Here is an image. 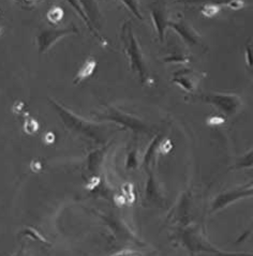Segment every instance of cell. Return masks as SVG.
Wrapping results in <instances>:
<instances>
[{"label": "cell", "instance_id": "obj_1", "mask_svg": "<svg viewBox=\"0 0 253 256\" xmlns=\"http://www.w3.org/2000/svg\"><path fill=\"white\" fill-rule=\"evenodd\" d=\"M180 240L182 244L194 254H207L212 256H230V252L221 251L216 248L198 225L188 224L180 232Z\"/></svg>", "mask_w": 253, "mask_h": 256}, {"label": "cell", "instance_id": "obj_2", "mask_svg": "<svg viewBox=\"0 0 253 256\" xmlns=\"http://www.w3.org/2000/svg\"><path fill=\"white\" fill-rule=\"evenodd\" d=\"M198 99L205 104L212 105L226 117H233L242 108V98L236 94L210 92L198 96Z\"/></svg>", "mask_w": 253, "mask_h": 256}, {"label": "cell", "instance_id": "obj_3", "mask_svg": "<svg viewBox=\"0 0 253 256\" xmlns=\"http://www.w3.org/2000/svg\"><path fill=\"white\" fill-rule=\"evenodd\" d=\"M253 196V188L252 182L242 186L234 188L224 192H221L218 195H216L214 200L210 202V214H214L221 210L228 208V206L233 205L234 202L242 200L244 198H249Z\"/></svg>", "mask_w": 253, "mask_h": 256}, {"label": "cell", "instance_id": "obj_4", "mask_svg": "<svg viewBox=\"0 0 253 256\" xmlns=\"http://www.w3.org/2000/svg\"><path fill=\"white\" fill-rule=\"evenodd\" d=\"M126 50H128V54L131 59V66L133 68V70H136L138 74L140 75V78L143 80H147L148 78V73L146 66L143 59V55L140 52L138 44L136 40V36H133L131 28H128V34H126Z\"/></svg>", "mask_w": 253, "mask_h": 256}, {"label": "cell", "instance_id": "obj_5", "mask_svg": "<svg viewBox=\"0 0 253 256\" xmlns=\"http://www.w3.org/2000/svg\"><path fill=\"white\" fill-rule=\"evenodd\" d=\"M168 26L172 27L186 42L192 46H200L202 45V38L196 32L194 28H192L184 20H170Z\"/></svg>", "mask_w": 253, "mask_h": 256}, {"label": "cell", "instance_id": "obj_6", "mask_svg": "<svg viewBox=\"0 0 253 256\" xmlns=\"http://www.w3.org/2000/svg\"><path fill=\"white\" fill-rule=\"evenodd\" d=\"M202 74L191 69H182L176 72L173 76V82L180 86L184 92H193L196 90L198 82Z\"/></svg>", "mask_w": 253, "mask_h": 256}, {"label": "cell", "instance_id": "obj_7", "mask_svg": "<svg viewBox=\"0 0 253 256\" xmlns=\"http://www.w3.org/2000/svg\"><path fill=\"white\" fill-rule=\"evenodd\" d=\"M152 15L154 22L156 30H157V34L159 36V39L161 42L164 41V34L166 29L170 24L168 20V14L166 6H163L160 4H157L152 6Z\"/></svg>", "mask_w": 253, "mask_h": 256}, {"label": "cell", "instance_id": "obj_8", "mask_svg": "<svg viewBox=\"0 0 253 256\" xmlns=\"http://www.w3.org/2000/svg\"><path fill=\"white\" fill-rule=\"evenodd\" d=\"M182 2L187 4H223L228 6L230 10H242L246 6L244 0H180Z\"/></svg>", "mask_w": 253, "mask_h": 256}, {"label": "cell", "instance_id": "obj_9", "mask_svg": "<svg viewBox=\"0 0 253 256\" xmlns=\"http://www.w3.org/2000/svg\"><path fill=\"white\" fill-rule=\"evenodd\" d=\"M253 168V149L249 150L242 156L238 158L235 164L230 170H248Z\"/></svg>", "mask_w": 253, "mask_h": 256}, {"label": "cell", "instance_id": "obj_10", "mask_svg": "<svg viewBox=\"0 0 253 256\" xmlns=\"http://www.w3.org/2000/svg\"><path fill=\"white\" fill-rule=\"evenodd\" d=\"M122 194L124 196L126 204H133L136 202V191L134 186L130 182H124L122 186Z\"/></svg>", "mask_w": 253, "mask_h": 256}, {"label": "cell", "instance_id": "obj_11", "mask_svg": "<svg viewBox=\"0 0 253 256\" xmlns=\"http://www.w3.org/2000/svg\"><path fill=\"white\" fill-rule=\"evenodd\" d=\"M220 11H221V6L219 4H204L202 9H200V13H202L207 18H214L216 15L219 14Z\"/></svg>", "mask_w": 253, "mask_h": 256}, {"label": "cell", "instance_id": "obj_12", "mask_svg": "<svg viewBox=\"0 0 253 256\" xmlns=\"http://www.w3.org/2000/svg\"><path fill=\"white\" fill-rule=\"evenodd\" d=\"M246 62L250 70H253V43L250 41L246 45Z\"/></svg>", "mask_w": 253, "mask_h": 256}, {"label": "cell", "instance_id": "obj_13", "mask_svg": "<svg viewBox=\"0 0 253 256\" xmlns=\"http://www.w3.org/2000/svg\"><path fill=\"white\" fill-rule=\"evenodd\" d=\"M124 4L128 6L131 11L134 13V15H136V16L138 18L142 20V14H140V6H138V0H124Z\"/></svg>", "mask_w": 253, "mask_h": 256}, {"label": "cell", "instance_id": "obj_14", "mask_svg": "<svg viewBox=\"0 0 253 256\" xmlns=\"http://www.w3.org/2000/svg\"><path fill=\"white\" fill-rule=\"evenodd\" d=\"M38 128H39V124H38V122H36L34 119H28V120H26V122L24 124V129H25V131L28 134L36 133V131H38Z\"/></svg>", "mask_w": 253, "mask_h": 256}, {"label": "cell", "instance_id": "obj_15", "mask_svg": "<svg viewBox=\"0 0 253 256\" xmlns=\"http://www.w3.org/2000/svg\"><path fill=\"white\" fill-rule=\"evenodd\" d=\"M172 148H173V144H172V142H170V140H162V142H160V144H159V146H158L159 152H160L161 154H168V152H170V149H172Z\"/></svg>", "mask_w": 253, "mask_h": 256}, {"label": "cell", "instance_id": "obj_16", "mask_svg": "<svg viewBox=\"0 0 253 256\" xmlns=\"http://www.w3.org/2000/svg\"><path fill=\"white\" fill-rule=\"evenodd\" d=\"M252 188H253V182H252ZM253 232V212H252V219H251V222H250V225H249V228H247V230H244L242 234V236L238 238V240H237V244H240V242H244L246 239H247L250 235H251V232Z\"/></svg>", "mask_w": 253, "mask_h": 256}, {"label": "cell", "instance_id": "obj_17", "mask_svg": "<svg viewBox=\"0 0 253 256\" xmlns=\"http://www.w3.org/2000/svg\"><path fill=\"white\" fill-rule=\"evenodd\" d=\"M114 202H115L116 206L122 207V206H124L126 204V200L124 195L120 193V194H116L115 195V196H114Z\"/></svg>", "mask_w": 253, "mask_h": 256}, {"label": "cell", "instance_id": "obj_18", "mask_svg": "<svg viewBox=\"0 0 253 256\" xmlns=\"http://www.w3.org/2000/svg\"><path fill=\"white\" fill-rule=\"evenodd\" d=\"M114 256H140V254L134 250H124V251L118 252Z\"/></svg>", "mask_w": 253, "mask_h": 256}, {"label": "cell", "instance_id": "obj_19", "mask_svg": "<svg viewBox=\"0 0 253 256\" xmlns=\"http://www.w3.org/2000/svg\"><path fill=\"white\" fill-rule=\"evenodd\" d=\"M42 163L39 162V161H32L30 163V170L34 172H39L42 170Z\"/></svg>", "mask_w": 253, "mask_h": 256}, {"label": "cell", "instance_id": "obj_20", "mask_svg": "<svg viewBox=\"0 0 253 256\" xmlns=\"http://www.w3.org/2000/svg\"><path fill=\"white\" fill-rule=\"evenodd\" d=\"M99 182H100V180H99V178H96V177H94L90 182H89L88 184H87V186H86V188L88 190H94V188L99 184Z\"/></svg>", "mask_w": 253, "mask_h": 256}, {"label": "cell", "instance_id": "obj_21", "mask_svg": "<svg viewBox=\"0 0 253 256\" xmlns=\"http://www.w3.org/2000/svg\"><path fill=\"white\" fill-rule=\"evenodd\" d=\"M54 140H55V135L52 132H48L46 135H44V142H46V144H53Z\"/></svg>", "mask_w": 253, "mask_h": 256}, {"label": "cell", "instance_id": "obj_22", "mask_svg": "<svg viewBox=\"0 0 253 256\" xmlns=\"http://www.w3.org/2000/svg\"><path fill=\"white\" fill-rule=\"evenodd\" d=\"M233 256H253V253H234Z\"/></svg>", "mask_w": 253, "mask_h": 256}, {"label": "cell", "instance_id": "obj_23", "mask_svg": "<svg viewBox=\"0 0 253 256\" xmlns=\"http://www.w3.org/2000/svg\"><path fill=\"white\" fill-rule=\"evenodd\" d=\"M251 72H252V78H253V70H251ZM252 85H253V82H252Z\"/></svg>", "mask_w": 253, "mask_h": 256}]
</instances>
